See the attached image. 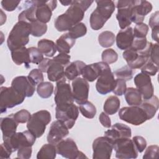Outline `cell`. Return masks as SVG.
I'll use <instances>...</instances> for the list:
<instances>
[{"mask_svg": "<svg viewBox=\"0 0 159 159\" xmlns=\"http://www.w3.org/2000/svg\"><path fill=\"white\" fill-rule=\"evenodd\" d=\"M30 34L29 24L18 21L11 30L7 40V45L11 51L24 47L29 43Z\"/></svg>", "mask_w": 159, "mask_h": 159, "instance_id": "obj_1", "label": "cell"}, {"mask_svg": "<svg viewBox=\"0 0 159 159\" xmlns=\"http://www.w3.org/2000/svg\"><path fill=\"white\" fill-rule=\"evenodd\" d=\"M51 114L48 111H39L31 116L27 122V128L36 138H39L44 134L46 127L51 121Z\"/></svg>", "mask_w": 159, "mask_h": 159, "instance_id": "obj_2", "label": "cell"}, {"mask_svg": "<svg viewBox=\"0 0 159 159\" xmlns=\"http://www.w3.org/2000/svg\"><path fill=\"white\" fill-rule=\"evenodd\" d=\"M25 98L19 94L12 86L0 88V109L1 112H6L9 108L14 107L22 103Z\"/></svg>", "mask_w": 159, "mask_h": 159, "instance_id": "obj_3", "label": "cell"}, {"mask_svg": "<svg viewBox=\"0 0 159 159\" xmlns=\"http://www.w3.org/2000/svg\"><path fill=\"white\" fill-rule=\"evenodd\" d=\"M35 139V136L27 130L22 132H16L9 137L3 139V141L11 152H14L20 147H32Z\"/></svg>", "mask_w": 159, "mask_h": 159, "instance_id": "obj_4", "label": "cell"}, {"mask_svg": "<svg viewBox=\"0 0 159 159\" xmlns=\"http://www.w3.org/2000/svg\"><path fill=\"white\" fill-rule=\"evenodd\" d=\"M119 117L122 120L134 125H140L148 120L146 112L140 106L121 108L119 112Z\"/></svg>", "mask_w": 159, "mask_h": 159, "instance_id": "obj_5", "label": "cell"}, {"mask_svg": "<svg viewBox=\"0 0 159 159\" xmlns=\"http://www.w3.org/2000/svg\"><path fill=\"white\" fill-rule=\"evenodd\" d=\"M79 115V109L74 103L56 106L55 117L62 122L68 129H71L75 124Z\"/></svg>", "mask_w": 159, "mask_h": 159, "instance_id": "obj_6", "label": "cell"}, {"mask_svg": "<svg viewBox=\"0 0 159 159\" xmlns=\"http://www.w3.org/2000/svg\"><path fill=\"white\" fill-rule=\"evenodd\" d=\"M93 1H72L70 7L65 14L72 24L75 25L80 23L83 19L84 12L90 7Z\"/></svg>", "mask_w": 159, "mask_h": 159, "instance_id": "obj_7", "label": "cell"}, {"mask_svg": "<svg viewBox=\"0 0 159 159\" xmlns=\"http://www.w3.org/2000/svg\"><path fill=\"white\" fill-rule=\"evenodd\" d=\"M113 149L116 152V157L120 159L136 158L138 152L132 140L130 138H122L113 143Z\"/></svg>", "mask_w": 159, "mask_h": 159, "instance_id": "obj_8", "label": "cell"}, {"mask_svg": "<svg viewBox=\"0 0 159 159\" xmlns=\"http://www.w3.org/2000/svg\"><path fill=\"white\" fill-rule=\"evenodd\" d=\"M115 83L114 75L112 73L109 65L106 63L101 75L98 78L96 89L99 94L105 95L112 91L115 86Z\"/></svg>", "mask_w": 159, "mask_h": 159, "instance_id": "obj_9", "label": "cell"}, {"mask_svg": "<svg viewBox=\"0 0 159 159\" xmlns=\"http://www.w3.org/2000/svg\"><path fill=\"white\" fill-rule=\"evenodd\" d=\"M55 145L57 154L64 158L70 159L87 158V157L78 150L75 142L72 139H63Z\"/></svg>", "mask_w": 159, "mask_h": 159, "instance_id": "obj_10", "label": "cell"}, {"mask_svg": "<svg viewBox=\"0 0 159 159\" xmlns=\"http://www.w3.org/2000/svg\"><path fill=\"white\" fill-rule=\"evenodd\" d=\"M54 94V101L57 106L74 102L72 89L70 84L66 82V77L57 82Z\"/></svg>", "mask_w": 159, "mask_h": 159, "instance_id": "obj_11", "label": "cell"}, {"mask_svg": "<svg viewBox=\"0 0 159 159\" xmlns=\"http://www.w3.org/2000/svg\"><path fill=\"white\" fill-rule=\"evenodd\" d=\"M93 158L109 159L113 150V143L106 137L96 138L93 143Z\"/></svg>", "mask_w": 159, "mask_h": 159, "instance_id": "obj_12", "label": "cell"}, {"mask_svg": "<svg viewBox=\"0 0 159 159\" xmlns=\"http://www.w3.org/2000/svg\"><path fill=\"white\" fill-rule=\"evenodd\" d=\"M134 4L133 0L118 1L116 7L117 13L116 18L121 29H125L131 24V9Z\"/></svg>", "mask_w": 159, "mask_h": 159, "instance_id": "obj_13", "label": "cell"}, {"mask_svg": "<svg viewBox=\"0 0 159 159\" xmlns=\"http://www.w3.org/2000/svg\"><path fill=\"white\" fill-rule=\"evenodd\" d=\"M36 19L42 23L48 22L52 16V11L57 7V1H34Z\"/></svg>", "mask_w": 159, "mask_h": 159, "instance_id": "obj_14", "label": "cell"}, {"mask_svg": "<svg viewBox=\"0 0 159 159\" xmlns=\"http://www.w3.org/2000/svg\"><path fill=\"white\" fill-rule=\"evenodd\" d=\"M72 93L74 101L79 105L88 101L89 85L88 82L83 78H76L73 80Z\"/></svg>", "mask_w": 159, "mask_h": 159, "instance_id": "obj_15", "label": "cell"}, {"mask_svg": "<svg viewBox=\"0 0 159 159\" xmlns=\"http://www.w3.org/2000/svg\"><path fill=\"white\" fill-rule=\"evenodd\" d=\"M134 82L143 100L148 99L153 96L154 89L150 76L139 73L134 77Z\"/></svg>", "mask_w": 159, "mask_h": 159, "instance_id": "obj_16", "label": "cell"}, {"mask_svg": "<svg viewBox=\"0 0 159 159\" xmlns=\"http://www.w3.org/2000/svg\"><path fill=\"white\" fill-rule=\"evenodd\" d=\"M152 10V4L147 1L134 0L131 9V21L136 24L142 23L145 16Z\"/></svg>", "mask_w": 159, "mask_h": 159, "instance_id": "obj_17", "label": "cell"}, {"mask_svg": "<svg viewBox=\"0 0 159 159\" xmlns=\"http://www.w3.org/2000/svg\"><path fill=\"white\" fill-rule=\"evenodd\" d=\"M11 86L25 98L32 97L35 90V85L28 76H19L14 78L11 82Z\"/></svg>", "mask_w": 159, "mask_h": 159, "instance_id": "obj_18", "label": "cell"}, {"mask_svg": "<svg viewBox=\"0 0 159 159\" xmlns=\"http://www.w3.org/2000/svg\"><path fill=\"white\" fill-rule=\"evenodd\" d=\"M69 134L68 127L61 121L57 120L53 121L50 127L47 135V142L48 143L57 145L62 140Z\"/></svg>", "mask_w": 159, "mask_h": 159, "instance_id": "obj_19", "label": "cell"}, {"mask_svg": "<svg viewBox=\"0 0 159 159\" xmlns=\"http://www.w3.org/2000/svg\"><path fill=\"white\" fill-rule=\"evenodd\" d=\"M122 56L127 63V66L132 70L141 68L149 59L131 47L124 50Z\"/></svg>", "mask_w": 159, "mask_h": 159, "instance_id": "obj_20", "label": "cell"}, {"mask_svg": "<svg viewBox=\"0 0 159 159\" xmlns=\"http://www.w3.org/2000/svg\"><path fill=\"white\" fill-rule=\"evenodd\" d=\"M132 131L130 127L122 123H116L111 129L104 132V136L108 138L113 143L115 141L122 138H130Z\"/></svg>", "mask_w": 159, "mask_h": 159, "instance_id": "obj_21", "label": "cell"}, {"mask_svg": "<svg viewBox=\"0 0 159 159\" xmlns=\"http://www.w3.org/2000/svg\"><path fill=\"white\" fill-rule=\"evenodd\" d=\"M106 63L99 61L90 65H86L82 70L81 75L83 78L87 81L93 82L99 76Z\"/></svg>", "mask_w": 159, "mask_h": 159, "instance_id": "obj_22", "label": "cell"}, {"mask_svg": "<svg viewBox=\"0 0 159 159\" xmlns=\"http://www.w3.org/2000/svg\"><path fill=\"white\" fill-rule=\"evenodd\" d=\"M134 39L132 27H129L125 29H122L117 33L116 37L117 47L120 50H125L131 47Z\"/></svg>", "mask_w": 159, "mask_h": 159, "instance_id": "obj_23", "label": "cell"}, {"mask_svg": "<svg viewBox=\"0 0 159 159\" xmlns=\"http://www.w3.org/2000/svg\"><path fill=\"white\" fill-rule=\"evenodd\" d=\"M46 73L48 79L53 82H57L65 77L64 66L55 61L53 59H49Z\"/></svg>", "mask_w": 159, "mask_h": 159, "instance_id": "obj_24", "label": "cell"}, {"mask_svg": "<svg viewBox=\"0 0 159 159\" xmlns=\"http://www.w3.org/2000/svg\"><path fill=\"white\" fill-rule=\"evenodd\" d=\"M18 122L14 119L13 114L1 119L0 126L2 133V139L9 137L16 133Z\"/></svg>", "mask_w": 159, "mask_h": 159, "instance_id": "obj_25", "label": "cell"}, {"mask_svg": "<svg viewBox=\"0 0 159 159\" xmlns=\"http://www.w3.org/2000/svg\"><path fill=\"white\" fill-rule=\"evenodd\" d=\"M76 39L72 38L68 33L61 35L56 41L57 50L60 53H69L70 49L74 46Z\"/></svg>", "mask_w": 159, "mask_h": 159, "instance_id": "obj_26", "label": "cell"}, {"mask_svg": "<svg viewBox=\"0 0 159 159\" xmlns=\"http://www.w3.org/2000/svg\"><path fill=\"white\" fill-rule=\"evenodd\" d=\"M11 58L14 63L17 65L24 64L27 68L30 67V59L28 48L25 47L11 51Z\"/></svg>", "mask_w": 159, "mask_h": 159, "instance_id": "obj_27", "label": "cell"}, {"mask_svg": "<svg viewBox=\"0 0 159 159\" xmlns=\"http://www.w3.org/2000/svg\"><path fill=\"white\" fill-rule=\"evenodd\" d=\"M96 2L97 7L95 10L107 20L115 11L116 6L114 2L111 0L96 1Z\"/></svg>", "mask_w": 159, "mask_h": 159, "instance_id": "obj_28", "label": "cell"}, {"mask_svg": "<svg viewBox=\"0 0 159 159\" xmlns=\"http://www.w3.org/2000/svg\"><path fill=\"white\" fill-rule=\"evenodd\" d=\"M86 64L80 60L70 63L65 70V76L68 80H74L81 75V71Z\"/></svg>", "mask_w": 159, "mask_h": 159, "instance_id": "obj_29", "label": "cell"}, {"mask_svg": "<svg viewBox=\"0 0 159 159\" xmlns=\"http://www.w3.org/2000/svg\"><path fill=\"white\" fill-rule=\"evenodd\" d=\"M139 106L145 111L148 116V119L150 120L155 116L158 109V98L156 96H153L148 99L142 101V103Z\"/></svg>", "mask_w": 159, "mask_h": 159, "instance_id": "obj_30", "label": "cell"}, {"mask_svg": "<svg viewBox=\"0 0 159 159\" xmlns=\"http://www.w3.org/2000/svg\"><path fill=\"white\" fill-rule=\"evenodd\" d=\"M38 48L43 55L48 57H52L57 50L56 45L52 40L48 39H42L38 42Z\"/></svg>", "mask_w": 159, "mask_h": 159, "instance_id": "obj_31", "label": "cell"}, {"mask_svg": "<svg viewBox=\"0 0 159 159\" xmlns=\"http://www.w3.org/2000/svg\"><path fill=\"white\" fill-rule=\"evenodd\" d=\"M125 99L129 106H139L142 102V96L137 88H128L125 93Z\"/></svg>", "mask_w": 159, "mask_h": 159, "instance_id": "obj_32", "label": "cell"}, {"mask_svg": "<svg viewBox=\"0 0 159 159\" xmlns=\"http://www.w3.org/2000/svg\"><path fill=\"white\" fill-rule=\"evenodd\" d=\"M56 145L50 143L43 145L37 154V159H54L57 156Z\"/></svg>", "mask_w": 159, "mask_h": 159, "instance_id": "obj_33", "label": "cell"}, {"mask_svg": "<svg viewBox=\"0 0 159 159\" xmlns=\"http://www.w3.org/2000/svg\"><path fill=\"white\" fill-rule=\"evenodd\" d=\"M120 100L116 96H111L104 102L103 109L107 115L116 114L120 108Z\"/></svg>", "mask_w": 159, "mask_h": 159, "instance_id": "obj_34", "label": "cell"}, {"mask_svg": "<svg viewBox=\"0 0 159 159\" xmlns=\"http://www.w3.org/2000/svg\"><path fill=\"white\" fill-rule=\"evenodd\" d=\"M116 40L115 35L113 32L106 30L101 32L98 36V42L99 45L104 48H108L114 43Z\"/></svg>", "mask_w": 159, "mask_h": 159, "instance_id": "obj_35", "label": "cell"}, {"mask_svg": "<svg viewBox=\"0 0 159 159\" xmlns=\"http://www.w3.org/2000/svg\"><path fill=\"white\" fill-rule=\"evenodd\" d=\"M55 27L59 32H65L69 30L72 27V24L64 14L58 16L54 22Z\"/></svg>", "mask_w": 159, "mask_h": 159, "instance_id": "obj_36", "label": "cell"}, {"mask_svg": "<svg viewBox=\"0 0 159 159\" xmlns=\"http://www.w3.org/2000/svg\"><path fill=\"white\" fill-rule=\"evenodd\" d=\"M78 109L81 114L86 118L93 119L96 116V108L90 101H87L85 102L80 104Z\"/></svg>", "mask_w": 159, "mask_h": 159, "instance_id": "obj_37", "label": "cell"}, {"mask_svg": "<svg viewBox=\"0 0 159 159\" xmlns=\"http://www.w3.org/2000/svg\"><path fill=\"white\" fill-rule=\"evenodd\" d=\"M37 92L40 97L42 98H50L53 92V85L52 83L45 81L42 82L37 85Z\"/></svg>", "mask_w": 159, "mask_h": 159, "instance_id": "obj_38", "label": "cell"}, {"mask_svg": "<svg viewBox=\"0 0 159 159\" xmlns=\"http://www.w3.org/2000/svg\"><path fill=\"white\" fill-rule=\"evenodd\" d=\"M106 22L107 20H106L102 16H101L96 10H94L90 16V25L91 27L94 30L101 29Z\"/></svg>", "mask_w": 159, "mask_h": 159, "instance_id": "obj_39", "label": "cell"}, {"mask_svg": "<svg viewBox=\"0 0 159 159\" xmlns=\"http://www.w3.org/2000/svg\"><path fill=\"white\" fill-rule=\"evenodd\" d=\"M29 25L30 34L34 37H41L45 34L47 30V24L39 20H35L31 22Z\"/></svg>", "mask_w": 159, "mask_h": 159, "instance_id": "obj_40", "label": "cell"}, {"mask_svg": "<svg viewBox=\"0 0 159 159\" xmlns=\"http://www.w3.org/2000/svg\"><path fill=\"white\" fill-rule=\"evenodd\" d=\"M87 32V27L83 22H80L73 25L69 30L68 34L74 39L83 37Z\"/></svg>", "mask_w": 159, "mask_h": 159, "instance_id": "obj_41", "label": "cell"}, {"mask_svg": "<svg viewBox=\"0 0 159 159\" xmlns=\"http://www.w3.org/2000/svg\"><path fill=\"white\" fill-rule=\"evenodd\" d=\"M113 74L117 78L121 79L126 81L130 80L133 78L134 71L132 68H130L129 66L126 65L117 69V70L114 71Z\"/></svg>", "mask_w": 159, "mask_h": 159, "instance_id": "obj_42", "label": "cell"}, {"mask_svg": "<svg viewBox=\"0 0 159 159\" xmlns=\"http://www.w3.org/2000/svg\"><path fill=\"white\" fill-rule=\"evenodd\" d=\"M29 59L30 63L39 65L43 60V55L38 48L31 47L28 48Z\"/></svg>", "mask_w": 159, "mask_h": 159, "instance_id": "obj_43", "label": "cell"}, {"mask_svg": "<svg viewBox=\"0 0 159 159\" xmlns=\"http://www.w3.org/2000/svg\"><path fill=\"white\" fill-rule=\"evenodd\" d=\"M101 58L102 61L109 64L115 63L118 59V55L117 52L112 49V48H107L104 50L101 55Z\"/></svg>", "mask_w": 159, "mask_h": 159, "instance_id": "obj_44", "label": "cell"}, {"mask_svg": "<svg viewBox=\"0 0 159 159\" xmlns=\"http://www.w3.org/2000/svg\"><path fill=\"white\" fill-rule=\"evenodd\" d=\"M148 32V26L145 23L137 24L133 30V35L134 38L142 39L146 38Z\"/></svg>", "mask_w": 159, "mask_h": 159, "instance_id": "obj_45", "label": "cell"}, {"mask_svg": "<svg viewBox=\"0 0 159 159\" xmlns=\"http://www.w3.org/2000/svg\"><path fill=\"white\" fill-rule=\"evenodd\" d=\"M158 71V66L156 65L150 59L141 68V72L148 76H155Z\"/></svg>", "mask_w": 159, "mask_h": 159, "instance_id": "obj_46", "label": "cell"}, {"mask_svg": "<svg viewBox=\"0 0 159 159\" xmlns=\"http://www.w3.org/2000/svg\"><path fill=\"white\" fill-rule=\"evenodd\" d=\"M31 81L36 86L43 81V75L42 72L39 69H33L32 70L28 75Z\"/></svg>", "mask_w": 159, "mask_h": 159, "instance_id": "obj_47", "label": "cell"}, {"mask_svg": "<svg viewBox=\"0 0 159 159\" xmlns=\"http://www.w3.org/2000/svg\"><path fill=\"white\" fill-rule=\"evenodd\" d=\"M30 113L26 109H21L15 114H13L14 119L18 123H25L27 122L31 117Z\"/></svg>", "mask_w": 159, "mask_h": 159, "instance_id": "obj_48", "label": "cell"}, {"mask_svg": "<svg viewBox=\"0 0 159 159\" xmlns=\"http://www.w3.org/2000/svg\"><path fill=\"white\" fill-rule=\"evenodd\" d=\"M126 89H127L126 81L117 78L116 80L114 88L112 90V92L114 93V94L117 96H122L125 94Z\"/></svg>", "mask_w": 159, "mask_h": 159, "instance_id": "obj_49", "label": "cell"}, {"mask_svg": "<svg viewBox=\"0 0 159 159\" xmlns=\"http://www.w3.org/2000/svg\"><path fill=\"white\" fill-rule=\"evenodd\" d=\"M159 147L157 145H150L146 149L143 155V159H156L158 158Z\"/></svg>", "mask_w": 159, "mask_h": 159, "instance_id": "obj_50", "label": "cell"}, {"mask_svg": "<svg viewBox=\"0 0 159 159\" xmlns=\"http://www.w3.org/2000/svg\"><path fill=\"white\" fill-rule=\"evenodd\" d=\"M132 141L138 152H142L147 147V141L142 136L137 135L133 137Z\"/></svg>", "mask_w": 159, "mask_h": 159, "instance_id": "obj_51", "label": "cell"}, {"mask_svg": "<svg viewBox=\"0 0 159 159\" xmlns=\"http://www.w3.org/2000/svg\"><path fill=\"white\" fill-rule=\"evenodd\" d=\"M32 147H23L17 150V158L29 159L32 156Z\"/></svg>", "mask_w": 159, "mask_h": 159, "instance_id": "obj_52", "label": "cell"}, {"mask_svg": "<svg viewBox=\"0 0 159 159\" xmlns=\"http://www.w3.org/2000/svg\"><path fill=\"white\" fill-rule=\"evenodd\" d=\"M20 1L3 0L1 1V6L4 9L8 12L14 11L20 3Z\"/></svg>", "mask_w": 159, "mask_h": 159, "instance_id": "obj_53", "label": "cell"}, {"mask_svg": "<svg viewBox=\"0 0 159 159\" xmlns=\"http://www.w3.org/2000/svg\"><path fill=\"white\" fill-rule=\"evenodd\" d=\"M149 59L153 63H154L156 65L158 66V43L152 44L150 52Z\"/></svg>", "mask_w": 159, "mask_h": 159, "instance_id": "obj_54", "label": "cell"}, {"mask_svg": "<svg viewBox=\"0 0 159 159\" xmlns=\"http://www.w3.org/2000/svg\"><path fill=\"white\" fill-rule=\"evenodd\" d=\"M70 58H71L70 55L66 53H59L58 55L55 56L52 59L55 61L61 64V65L66 66L69 64Z\"/></svg>", "mask_w": 159, "mask_h": 159, "instance_id": "obj_55", "label": "cell"}, {"mask_svg": "<svg viewBox=\"0 0 159 159\" xmlns=\"http://www.w3.org/2000/svg\"><path fill=\"white\" fill-rule=\"evenodd\" d=\"M99 122L102 125L106 128H109L111 126V120L109 116L104 112H102L99 116Z\"/></svg>", "mask_w": 159, "mask_h": 159, "instance_id": "obj_56", "label": "cell"}, {"mask_svg": "<svg viewBox=\"0 0 159 159\" xmlns=\"http://www.w3.org/2000/svg\"><path fill=\"white\" fill-rule=\"evenodd\" d=\"M158 16H159V12L158 11H157L156 12L153 13L150 17L148 24H149V26L151 27V29H153L156 27H159Z\"/></svg>", "mask_w": 159, "mask_h": 159, "instance_id": "obj_57", "label": "cell"}, {"mask_svg": "<svg viewBox=\"0 0 159 159\" xmlns=\"http://www.w3.org/2000/svg\"><path fill=\"white\" fill-rule=\"evenodd\" d=\"M12 153V152L9 148V147L7 145H6L4 143L1 144V150H0L1 158H10Z\"/></svg>", "mask_w": 159, "mask_h": 159, "instance_id": "obj_58", "label": "cell"}, {"mask_svg": "<svg viewBox=\"0 0 159 159\" xmlns=\"http://www.w3.org/2000/svg\"><path fill=\"white\" fill-rule=\"evenodd\" d=\"M50 58H43V60L39 64V69L42 72V73H46L47 72V69L48 67V61Z\"/></svg>", "mask_w": 159, "mask_h": 159, "instance_id": "obj_59", "label": "cell"}, {"mask_svg": "<svg viewBox=\"0 0 159 159\" xmlns=\"http://www.w3.org/2000/svg\"><path fill=\"white\" fill-rule=\"evenodd\" d=\"M152 38L153 40L156 41L157 43L158 42V31L159 27H156L152 29Z\"/></svg>", "mask_w": 159, "mask_h": 159, "instance_id": "obj_60", "label": "cell"}, {"mask_svg": "<svg viewBox=\"0 0 159 159\" xmlns=\"http://www.w3.org/2000/svg\"><path fill=\"white\" fill-rule=\"evenodd\" d=\"M1 25H2L6 22V14H4V12L2 11V9H1Z\"/></svg>", "mask_w": 159, "mask_h": 159, "instance_id": "obj_61", "label": "cell"}, {"mask_svg": "<svg viewBox=\"0 0 159 159\" xmlns=\"http://www.w3.org/2000/svg\"><path fill=\"white\" fill-rule=\"evenodd\" d=\"M61 4H62L63 6H68V5H71L72 1H60Z\"/></svg>", "mask_w": 159, "mask_h": 159, "instance_id": "obj_62", "label": "cell"}]
</instances>
